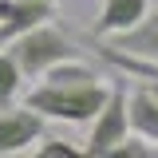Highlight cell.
<instances>
[{
    "instance_id": "obj_1",
    "label": "cell",
    "mask_w": 158,
    "mask_h": 158,
    "mask_svg": "<svg viewBox=\"0 0 158 158\" xmlns=\"http://www.w3.org/2000/svg\"><path fill=\"white\" fill-rule=\"evenodd\" d=\"M107 95H111V87L103 79H95V83H48V79H40L24 103L32 111H40L44 118H56V123H91L103 111Z\"/></svg>"
},
{
    "instance_id": "obj_2",
    "label": "cell",
    "mask_w": 158,
    "mask_h": 158,
    "mask_svg": "<svg viewBox=\"0 0 158 158\" xmlns=\"http://www.w3.org/2000/svg\"><path fill=\"white\" fill-rule=\"evenodd\" d=\"M8 52H12V59L20 63L24 79H44V71H52L56 63L79 56V48L71 44V36H63L52 20H44L36 28H28L24 36L8 40Z\"/></svg>"
},
{
    "instance_id": "obj_3",
    "label": "cell",
    "mask_w": 158,
    "mask_h": 158,
    "mask_svg": "<svg viewBox=\"0 0 158 158\" xmlns=\"http://www.w3.org/2000/svg\"><path fill=\"white\" fill-rule=\"evenodd\" d=\"M127 99H131V91H127L123 83H115V87H111V95H107V103H103V111L91 118V131H87V142H83V154L107 158L118 142H123V138L135 135V131H131V111H127Z\"/></svg>"
},
{
    "instance_id": "obj_4",
    "label": "cell",
    "mask_w": 158,
    "mask_h": 158,
    "mask_svg": "<svg viewBox=\"0 0 158 158\" xmlns=\"http://www.w3.org/2000/svg\"><path fill=\"white\" fill-rule=\"evenodd\" d=\"M44 123L48 118L32 111L28 103L24 107H0V158L4 154H20V150H28L32 142L44 138Z\"/></svg>"
},
{
    "instance_id": "obj_5",
    "label": "cell",
    "mask_w": 158,
    "mask_h": 158,
    "mask_svg": "<svg viewBox=\"0 0 158 158\" xmlns=\"http://www.w3.org/2000/svg\"><path fill=\"white\" fill-rule=\"evenodd\" d=\"M107 44L127 52V56H135V59H142L146 67H154V79H158V4H150V12L138 20L131 32L111 36Z\"/></svg>"
},
{
    "instance_id": "obj_6",
    "label": "cell",
    "mask_w": 158,
    "mask_h": 158,
    "mask_svg": "<svg viewBox=\"0 0 158 158\" xmlns=\"http://www.w3.org/2000/svg\"><path fill=\"white\" fill-rule=\"evenodd\" d=\"M52 16H56L52 0H0V44L24 36L28 28H36Z\"/></svg>"
},
{
    "instance_id": "obj_7",
    "label": "cell",
    "mask_w": 158,
    "mask_h": 158,
    "mask_svg": "<svg viewBox=\"0 0 158 158\" xmlns=\"http://www.w3.org/2000/svg\"><path fill=\"white\" fill-rule=\"evenodd\" d=\"M146 12H150V0H103L99 20L91 24V40L123 36V32H131Z\"/></svg>"
},
{
    "instance_id": "obj_8",
    "label": "cell",
    "mask_w": 158,
    "mask_h": 158,
    "mask_svg": "<svg viewBox=\"0 0 158 158\" xmlns=\"http://www.w3.org/2000/svg\"><path fill=\"white\" fill-rule=\"evenodd\" d=\"M127 111H131V131H135L138 138H150V142H158V95L150 91V83L131 91V99H127Z\"/></svg>"
},
{
    "instance_id": "obj_9",
    "label": "cell",
    "mask_w": 158,
    "mask_h": 158,
    "mask_svg": "<svg viewBox=\"0 0 158 158\" xmlns=\"http://www.w3.org/2000/svg\"><path fill=\"white\" fill-rule=\"evenodd\" d=\"M20 87H24V71H20V63L12 59V52L4 48L0 52V107H12L20 99Z\"/></svg>"
},
{
    "instance_id": "obj_10",
    "label": "cell",
    "mask_w": 158,
    "mask_h": 158,
    "mask_svg": "<svg viewBox=\"0 0 158 158\" xmlns=\"http://www.w3.org/2000/svg\"><path fill=\"white\" fill-rule=\"evenodd\" d=\"M150 154H158V146H150V138L138 142V135H135V138H123L107 158H150Z\"/></svg>"
},
{
    "instance_id": "obj_11",
    "label": "cell",
    "mask_w": 158,
    "mask_h": 158,
    "mask_svg": "<svg viewBox=\"0 0 158 158\" xmlns=\"http://www.w3.org/2000/svg\"><path fill=\"white\" fill-rule=\"evenodd\" d=\"M40 158H75L83 154V146H71V142H63V138H40Z\"/></svg>"
},
{
    "instance_id": "obj_12",
    "label": "cell",
    "mask_w": 158,
    "mask_h": 158,
    "mask_svg": "<svg viewBox=\"0 0 158 158\" xmlns=\"http://www.w3.org/2000/svg\"><path fill=\"white\" fill-rule=\"evenodd\" d=\"M146 83H150V91H154V95H158V79H146Z\"/></svg>"
},
{
    "instance_id": "obj_13",
    "label": "cell",
    "mask_w": 158,
    "mask_h": 158,
    "mask_svg": "<svg viewBox=\"0 0 158 158\" xmlns=\"http://www.w3.org/2000/svg\"><path fill=\"white\" fill-rule=\"evenodd\" d=\"M52 4H56V0H52Z\"/></svg>"
}]
</instances>
